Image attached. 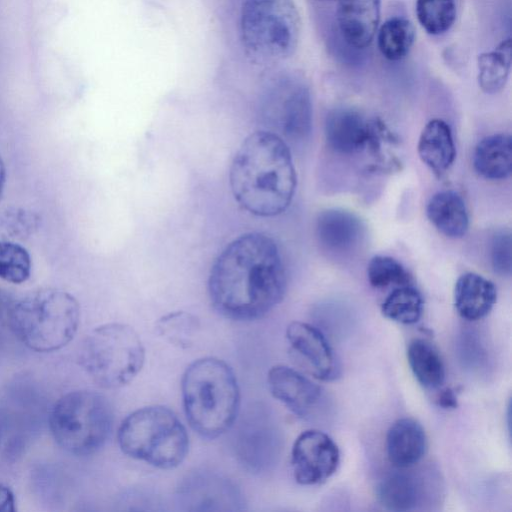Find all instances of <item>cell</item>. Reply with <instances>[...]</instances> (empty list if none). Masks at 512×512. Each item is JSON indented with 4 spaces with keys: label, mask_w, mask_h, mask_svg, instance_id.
I'll return each mask as SVG.
<instances>
[{
    "label": "cell",
    "mask_w": 512,
    "mask_h": 512,
    "mask_svg": "<svg viewBox=\"0 0 512 512\" xmlns=\"http://www.w3.org/2000/svg\"><path fill=\"white\" fill-rule=\"evenodd\" d=\"M287 286L279 248L269 235L245 233L215 259L208 292L213 307L236 321L262 318L283 299Z\"/></svg>",
    "instance_id": "cell-1"
},
{
    "label": "cell",
    "mask_w": 512,
    "mask_h": 512,
    "mask_svg": "<svg viewBox=\"0 0 512 512\" xmlns=\"http://www.w3.org/2000/svg\"><path fill=\"white\" fill-rule=\"evenodd\" d=\"M340 452L326 433L310 429L295 440L291 451L294 479L305 486L317 485L329 479L337 470Z\"/></svg>",
    "instance_id": "cell-10"
},
{
    "label": "cell",
    "mask_w": 512,
    "mask_h": 512,
    "mask_svg": "<svg viewBox=\"0 0 512 512\" xmlns=\"http://www.w3.org/2000/svg\"><path fill=\"white\" fill-rule=\"evenodd\" d=\"M416 15L421 26L431 35L447 32L456 19L454 0H416Z\"/></svg>",
    "instance_id": "cell-28"
},
{
    "label": "cell",
    "mask_w": 512,
    "mask_h": 512,
    "mask_svg": "<svg viewBox=\"0 0 512 512\" xmlns=\"http://www.w3.org/2000/svg\"><path fill=\"white\" fill-rule=\"evenodd\" d=\"M39 218L35 213L23 209H8L0 214V235L23 239L38 227Z\"/></svg>",
    "instance_id": "cell-32"
},
{
    "label": "cell",
    "mask_w": 512,
    "mask_h": 512,
    "mask_svg": "<svg viewBox=\"0 0 512 512\" xmlns=\"http://www.w3.org/2000/svg\"><path fill=\"white\" fill-rule=\"evenodd\" d=\"M300 16L293 0H244L240 11L243 48L254 62L274 63L297 49Z\"/></svg>",
    "instance_id": "cell-6"
},
{
    "label": "cell",
    "mask_w": 512,
    "mask_h": 512,
    "mask_svg": "<svg viewBox=\"0 0 512 512\" xmlns=\"http://www.w3.org/2000/svg\"><path fill=\"white\" fill-rule=\"evenodd\" d=\"M179 503L189 511L242 510V497L228 479L197 471L187 476L178 489Z\"/></svg>",
    "instance_id": "cell-11"
},
{
    "label": "cell",
    "mask_w": 512,
    "mask_h": 512,
    "mask_svg": "<svg viewBox=\"0 0 512 512\" xmlns=\"http://www.w3.org/2000/svg\"><path fill=\"white\" fill-rule=\"evenodd\" d=\"M239 461L253 472H263L272 462L275 432L262 407L251 408L242 416L234 433Z\"/></svg>",
    "instance_id": "cell-12"
},
{
    "label": "cell",
    "mask_w": 512,
    "mask_h": 512,
    "mask_svg": "<svg viewBox=\"0 0 512 512\" xmlns=\"http://www.w3.org/2000/svg\"><path fill=\"white\" fill-rule=\"evenodd\" d=\"M184 411L190 426L202 437L216 438L235 423L240 391L231 367L221 359L192 362L181 381Z\"/></svg>",
    "instance_id": "cell-3"
},
{
    "label": "cell",
    "mask_w": 512,
    "mask_h": 512,
    "mask_svg": "<svg viewBox=\"0 0 512 512\" xmlns=\"http://www.w3.org/2000/svg\"><path fill=\"white\" fill-rule=\"evenodd\" d=\"M157 330L170 343L188 347L198 331V319L185 311L171 312L156 323Z\"/></svg>",
    "instance_id": "cell-30"
},
{
    "label": "cell",
    "mask_w": 512,
    "mask_h": 512,
    "mask_svg": "<svg viewBox=\"0 0 512 512\" xmlns=\"http://www.w3.org/2000/svg\"><path fill=\"white\" fill-rule=\"evenodd\" d=\"M436 403L444 409H455L458 407L457 395L453 389L445 388L438 393Z\"/></svg>",
    "instance_id": "cell-34"
},
{
    "label": "cell",
    "mask_w": 512,
    "mask_h": 512,
    "mask_svg": "<svg viewBox=\"0 0 512 512\" xmlns=\"http://www.w3.org/2000/svg\"><path fill=\"white\" fill-rule=\"evenodd\" d=\"M497 299L493 282L476 273L461 275L454 289V304L459 315L468 320H480L492 310Z\"/></svg>",
    "instance_id": "cell-19"
},
{
    "label": "cell",
    "mask_w": 512,
    "mask_h": 512,
    "mask_svg": "<svg viewBox=\"0 0 512 512\" xmlns=\"http://www.w3.org/2000/svg\"><path fill=\"white\" fill-rule=\"evenodd\" d=\"M511 39L502 41L493 51L481 53L477 58L478 84L488 94L501 91L511 66Z\"/></svg>",
    "instance_id": "cell-25"
},
{
    "label": "cell",
    "mask_w": 512,
    "mask_h": 512,
    "mask_svg": "<svg viewBox=\"0 0 512 512\" xmlns=\"http://www.w3.org/2000/svg\"><path fill=\"white\" fill-rule=\"evenodd\" d=\"M377 497L385 509L406 512L413 510L418 504L420 488L412 475L394 472L381 480L377 488Z\"/></svg>",
    "instance_id": "cell-24"
},
{
    "label": "cell",
    "mask_w": 512,
    "mask_h": 512,
    "mask_svg": "<svg viewBox=\"0 0 512 512\" xmlns=\"http://www.w3.org/2000/svg\"><path fill=\"white\" fill-rule=\"evenodd\" d=\"M229 183L235 200L248 213L259 217L283 213L297 184L287 143L268 130L248 135L231 162Z\"/></svg>",
    "instance_id": "cell-2"
},
{
    "label": "cell",
    "mask_w": 512,
    "mask_h": 512,
    "mask_svg": "<svg viewBox=\"0 0 512 512\" xmlns=\"http://www.w3.org/2000/svg\"><path fill=\"white\" fill-rule=\"evenodd\" d=\"M145 350L137 332L122 323L92 330L84 339L80 362L89 377L103 388L130 383L141 371Z\"/></svg>",
    "instance_id": "cell-7"
},
{
    "label": "cell",
    "mask_w": 512,
    "mask_h": 512,
    "mask_svg": "<svg viewBox=\"0 0 512 512\" xmlns=\"http://www.w3.org/2000/svg\"><path fill=\"white\" fill-rule=\"evenodd\" d=\"M267 381L273 397L299 417L311 415L322 400L321 388L291 367H271Z\"/></svg>",
    "instance_id": "cell-14"
},
{
    "label": "cell",
    "mask_w": 512,
    "mask_h": 512,
    "mask_svg": "<svg viewBox=\"0 0 512 512\" xmlns=\"http://www.w3.org/2000/svg\"><path fill=\"white\" fill-rule=\"evenodd\" d=\"M409 366L417 381L427 389H436L445 381V366L440 353L425 339L412 340L407 348Z\"/></svg>",
    "instance_id": "cell-23"
},
{
    "label": "cell",
    "mask_w": 512,
    "mask_h": 512,
    "mask_svg": "<svg viewBox=\"0 0 512 512\" xmlns=\"http://www.w3.org/2000/svg\"><path fill=\"white\" fill-rule=\"evenodd\" d=\"M415 40V28L411 21L393 17L385 21L377 35L380 53L390 61L404 59L410 52Z\"/></svg>",
    "instance_id": "cell-26"
},
{
    "label": "cell",
    "mask_w": 512,
    "mask_h": 512,
    "mask_svg": "<svg viewBox=\"0 0 512 512\" xmlns=\"http://www.w3.org/2000/svg\"><path fill=\"white\" fill-rule=\"evenodd\" d=\"M15 498L9 487L0 484V512H15Z\"/></svg>",
    "instance_id": "cell-35"
},
{
    "label": "cell",
    "mask_w": 512,
    "mask_h": 512,
    "mask_svg": "<svg viewBox=\"0 0 512 512\" xmlns=\"http://www.w3.org/2000/svg\"><path fill=\"white\" fill-rule=\"evenodd\" d=\"M512 241L509 232L497 233L491 243V263L494 271L509 276L512 269Z\"/></svg>",
    "instance_id": "cell-33"
},
{
    "label": "cell",
    "mask_w": 512,
    "mask_h": 512,
    "mask_svg": "<svg viewBox=\"0 0 512 512\" xmlns=\"http://www.w3.org/2000/svg\"><path fill=\"white\" fill-rule=\"evenodd\" d=\"M31 273L28 251L12 241L0 240V279L10 283L25 282Z\"/></svg>",
    "instance_id": "cell-29"
},
{
    "label": "cell",
    "mask_w": 512,
    "mask_h": 512,
    "mask_svg": "<svg viewBox=\"0 0 512 512\" xmlns=\"http://www.w3.org/2000/svg\"><path fill=\"white\" fill-rule=\"evenodd\" d=\"M382 314L401 324H414L422 316L423 299L421 294L409 285L394 289L381 306Z\"/></svg>",
    "instance_id": "cell-27"
},
{
    "label": "cell",
    "mask_w": 512,
    "mask_h": 512,
    "mask_svg": "<svg viewBox=\"0 0 512 512\" xmlns=\"http://www.w3.org/2000/svg\"><path fill=\"white\" fill-rule=\"evenodd\" d=\"M123 453L160 469L177 467L189 449L187 431L169 408L147 406L129 414L118 429Z\"/></svg>",
    "instance_id": "cell-5"
},
{
    "label": "cell",
    "mask_w": 512,
    "mask_h": 512,
    "mask_svg": "<svg viewBox=\"0 0 512 512\" xmlns=\"http://www.w3.org/2000/svg\"><path fill=\"white\" fill-rule=\"evenodd\" d=\"M5 178H6L5 166L2 161V158L0 157V195L4 188Z\"/></svg>",
    "instance_id": "cell-36"
},
{
    "label": "cell",
    "mask_w": 512,
    "mask_h": 512,
    "mask_svg": "<svg viewBox=\"0 0 512 512\" xmlns=\"http://www.w3.org/2000/svg\"><path fill=\"white\" fill-rule=\"evenodd\" d=\"M381 0H338L337 22L345 42L356 49L368 47L376 34Z\"/></svg>",
    "instance_id": "cell-16"
},
{
    "label": "cell",
    "mask_w": 512,
    "mask_h": 512,
    "mask_svg": "<svg viewBox=\"0 0 512 512\" xmlns=\"http://www.w3.org/2000/svg\"><path fill=\"white\" fill-rule=\"evenodd\" d=\"M263 123L281 138L301 141L312 127V103L308 87L294 76H282L268 84L260 103Z\"/></svg>",
    "instance_id": "cell-9"
},
{
    "label": "cell",
    "mask_w": 512,
    "mask_h": 512,
    "mask_svg": "<svg viewBox=\"0 0 512 512\" xmlns=\"http://www.w3.org/2000/svg\"><path fill=\"white\" fill-rule=\"evenodd\" d=\"M417 149L422 162L435 174L445 173L456 157L450 126L441 119L430 120L420 134Z\"/></svg>",
    "instance_id": "cell-20"
},
{
    "label": "cell",
    "mask_w": 512,
    "mask_h": 512,
    "mask_svg": "<svg viewBox=\"0 0 512 512\" xmlns=\"http://www.w3.org/2000/svg\"><path fill=\"white\" fill-rule=\"evenodd\" d=\"M316 235L326 250L335 253L350 252L363 237V225L351 212L328 209L317 218Z\"/></svg>",
    "instance_id": "cell-17"
},
{
    "label": "cell",
    "mask_w": 512,
    "mask_h": 512,
    "mask_svg": "<svg viewBox=\"0 0 512 512\" xmlns=\"http://www.w3.org/2000/svg\"><path fill=\"white\" fill-rule=\"evenodd\" d=\"M376 119L368 120L352 108H336L325 120V137L328 146L344 155L359 153L368 148L375 129Z\"/></svg>",
    "instance_id": "cell-15"
},
{
    "label": "cell",
    "mask_w": 512,
    "mask_h": 512,
    "mask_svg": "<svg viewBox=\"0 0 512 512\" xmlns=\"http://www.w3.org/2000/svg\"><path fill=\"white\" fill-rule=\"evenodd\" d=\"M286 337L315 378L333 381L339 377L337 356L319 329L308 323L294 321L288 325Z\"/></svg>",
    "instance_id": "cell-13"
},
{
    "label": "cell",
    "mask_w": 512,
    "mask_h": 512,
    "mask_svg": "<svg viewBox=\"0 0 512 512\" xmlns=\"http://www.w3.org/2000/svg\"><path fill=\"white\" fill-rule=\"evenodd\" d=\"M369 283L374 288H386L391 285H409L410 276L405 268L388 256L373 257L367 268Z\"/></svg>",
    "instance_id": "cell-31"
},
{
    "label": "cell",
    "mask_w": 512,
    "mask_h": 512,
    "mask_svg": "<svg viewBox=\"0 0 512 512\" xmlns=\"http://www.w3.org/2000/svg\"><path fill=\"white\" fill-rule=\"evenodd\" d=\"M50 429L57 444L77 456L99 450L113 426L108 400L90 390H78L62 396L50 415Z\"/></svg>",
    "instance_id": "cell-8"
},
{
    "label": "cell",
    "mask_w": 512,
    "mask_h": 512,
    "mask_svg": "<svg viewBox=\"0 0 512 512\" xmlns=\"http://www.w3.org/2000/svg\"><path fill=\"white\" fill-rule=\"evenodd\" d=\"M8 322L25 346L37 352H52L74 338L80 322V307L68 292L40 289L10 307Z\"/></svg>",
    "instance_id": "cell-4"
},
{
    "label": "cell",
    "mask_w": 512,
    "mask_h": 512,
    "mask_svg": "<svg viewBox=\"0 0 512 512\" xmlns=\"http://www.w3.org/2000/svg\"><path fill=\"white\" fill-rule=\"evenodd\" d=\"M474 168L490 180L507 178L512 171V139L508 134H494L482 139L473 156Z\"/></svg>",
    "instance_id": "cell-21"
},
{
    "label": "cell",
    "mask_w": 512,
    "mask_h": 512,
    "mask_svg": "<svg viewBox=\"0 0 512 512\" xmlns=\"http://www.w3.org/2000/svg\"><path fill=\"white\" fill-rule=\"evenodd\" d=\"M427 449V437L422 425L413 418L396 420L386 435L387 456L397 468H408L418 463Z\"/></svg>",
    "instance_id": "cell-18"
},
{
    "label": "cell",
    "mask_w": 512,
    "mask_h": 512,
    "mask_svg": "<svg viewBox=\"0 0 512 512\" xmlns=\"http://www.w3.org/2000/svg\"><path fill=\"white\" fill-rule=\"evenodd\" d=\"M430 222L445 236L462 237L469 226L465 203L454 191H441L432 196L426 208Z\"/></svg>",
    "instance_id": "cell-22"
}]
</instances>
